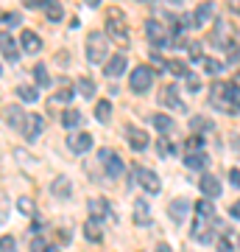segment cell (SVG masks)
Wrapping results in <instances>:
<instances>
[{
  "mask_svg": "<svg viewBox=\"0 0 240 252\" xmlns=\"http://www.w3.org/2000/svg\"><path fill=\"white\" fill-rule=\"evenodd\" d=\"M73 95H76V90H73V87H62V90H56L53 95L48 98V104H51V107H59V104H67V107H70Z\"/></svg>",
  "mask_w": 240,
  "mask_h": 252,
  "instance_id": "obj_23",
  "label": "cell"
},
{
  "mask_svg": "<svg viewBox=\"0 0 240 252\" xmlns=\"http://www.w3.org/2000/svg\"><path fill=\"white\" fill-rule=\"evenodd\" d=\"M17 23H20L17 11H3L0 9V34H3V28H14Z\"/></svg>",
  "mask_w": 240,
  "mask_h": 252,
  "instance_id": "obj_30",
  "label": "cell"
},
{
  "mask_svg": "<svg viewBox=\"0 0 240 252\" xmlns=\"http://www.w3.org/2000/svg\"><path fill=\"white\" fill-rule=\"evenodd\" d=\"M196 219H198V221H207V224H215L213 199H198V202H196Z\"/></svg>",
  "mask_w": 240,
  "mask_h": 252,
  "instance_id": "obj_16",
  "label": "cell"
},
{
  "mask_svg": "<svg viewBox=\"0 0 240 252\" xmlns=\"http://www.w3.org/2000/svg\"><path fill=\"white\" fill-rule=\"evenodd\" d=\"M218 252H232V244L226 241V238H221V241H218Z\"/></svg>",
  "mask_w": 240,
  "mask_h": 252,
  "instance_id": "obj_46",
  "label": "cell"
},
{
  "mask_svg": "<svg viewBox=\"0 0 240 252\" xmlns=\"http://www.w3.org/2000/svg\"><path fill=\"white\" fill-rule=\"evenodd\" d=\"M76 87H79V93L84 95V98H92V95H95V90H98V87H95V81L89 79V76H81Z\"/></svg>",
  "mask_w": 240,
  "mask_h": 252,
  "instance_id": "obj_29",
  "label": "cell"
},
{
  "mask_svg": "<svg viewBox=\"0 0 240 252\" xmlns=\"http://www.w3.org/2000/svg\"><path fill=\"white\" fill-rule=\"evenodd\" d=\"M185 165L187 168H204L207 165V154L204 152H187L185 154Z\"/></svg>",
  "mask_w": 240,
  "mask_h": 252,
  "instance_id": "obj_27",
  "label": "cell"
},
{
  "mask_svg": "<svg viewBox=\"0 0 240 252\" xmlns=\"http://www.w3.org/2000/svg\"><path fill=\"white\" fill-rule=\"evenodd\" d=\"M229 182L235 185V188H240V168H232L229 171Z\"/></svg>",
  "mask_w": 240,
  "mask_h": 252,
  "instance_id": "obj_44",
  "label": "cell"
},
{
  "mask_svg": "<svg viewBox=\"0 0 240 252\" xmlns=\"http://www.w3.org/2000/svg\"><path fill=\"white\" fill-rule=\"evenodd\" d=\"M168 213L170 219L176 221V224H182V221H187V213H190V202L187 199H173L168 205Z\"/></svg>",
  "mask_w": 240,
  "mask_h": 252,
  "instance_id": "obj_14",
  "label": "cell"
},
{
  "mask_svg": "<svg viewBox=\"0 0 240 252\" xmlns=\"http://www.w3.org/2000/svg\"><path fill=\"white\" fill-rule=\"evenodd\" d=\"M17 95H20L23 101H28V104H34V101L39 98L36 87H31V84H20V87H17Z\"/></svg>",
  "mask_w": 240,
  "mask_h": 252,
  "instance_id": "obj_32",
  "label": "cell"
},
{
  "mask_svg": "<svg viewBox=\"0 0 240 252\" xmlns=\"http://www.w3.org/2000/svg\"><path fill=\"white\" fill-rule=\"evenodd\" d=\"M210 104L221 112H229V115H238L240 112V93L232 87V84H223V81H213L210 84Z\"/></svg>",
  "mask_w": 240,
  "mask_h": 252,
  "instance_id": "obj_1",
  "label": "cell"
},
{
  "mask_svg": "<svg viewBox=\"0 0 240 252\" xmlns=\"http://www.w3.org/2000/svg\"><path fill=\"white\" fill-rule=\"evenodd\" d=\"M238 244H240V235H238Z\"/></svg>",
  "mask_w": 240,
  "mask_h": 252,
  "instance_id": "obj_53",
  "label": "cell"
},
{
  "mask_svg": "<svg viewBox=\"0 0 240 252\" xmlns=\"http://www.w3.org/2000/svg\"><path fill=\"white\" fill-rule=\"evenodd\" d=\"M84 3H87V6H92V9H95V6H101V0H84Z\"/></svg>",
  "mask_w": 240,
  "mask_h": 252,
  "instance_id": "obj_51",
  "label": "cell"
},
{
  "mask_svg": "<svg viewBox=\"0 0 240 252\" xmlns=\"http://www.w3.org/2000/svg\"><path fill=\"white\" fill-rule=\"evenodd\" d=\"M154 126L160 129L162 135H170V132L176 129V124H173V118H170V115H162V112H157V115H154Z\"/></svg>",
  "mask_w": 240,
  "mask_h": 252,
  "instance_id": "obj_25",
  "label": "cell"
},
{
  "mask_svg": "<svg viewBox=\"0 0 240 252\" xmlns=\"http://www.w3.org/2000/svg\"><path fill=\"white\" fill-rule=\"evenodd\" d=\"M185 149H187V152H204V137H201V135H193V137L185 143Z\"/></svg>",
  "mask_w": 240,
  "mask_h": 252,
  "instance_id": "obj_35",
  "label": "cell"
},
{
  "mask_svg": "<svg viewBox=\"0 0 240 252\" xmlns=\"http://www.w3.org/2000/svg\"><path fill=\"white\" fill-rule=\"evenodd\" d=\"M45 17L51 20V23H59L64 17V9L59 0H45Z\"/></svg>",
  "mask_w": 240,
  "mask_h": 252,
  "instance_id": "obj_24",
  "label": "cell"
},
{
  "mask_svg": "<svg viewBox=\"0 0 240 252\" xmlns=\"http://www.w3.org/2000/svg\"><path fill=\"white\" fill-rule=\"evenodd\" d=\"M104 73H107L109 79H117V76H123V73H126V56H123V54L112 56V59L104 64Z\"/></svg>",
  "mask_w": 240,
  "mask_h": 252,
  "instance_id": "obj_18",
  "label": "cell"
},
{
  "mask_svg": "<svg viewBox=\"0 0 240 252\" xmlns=\"http://www.w3.org/2000/svg\"><path fill=\"white\" fill-rule=\"evenodd\" d=\"M9 219V196L0 190V221H6Z\"/></svg>",
  "mask_w": 240,
  "mask_h": 252,
  "instance_id": "obj_42",
  "label": "cell"
},
{
  "mask_svg": "<svg viewBox=\"0 0 240 252\" xmlns=\"http://www.w3.org/2000/svg\"><path fill=\"white\" fill-rule=\"evenodd\" d=\"M0 252H17V241H14V235H3V238H0Z\"/></svg>",
  "mask_w": 240,
  "mask_h": 252,
  "instance_id": "obj_37",
  "label": "cell"
},
{
  "mask_svg": "<svg viewBox=\"0 0 240 252\" xmlns=\"http://www.w3.org/2000/svg\"><path fill=\"white\" fill-rule=\"evenodd\" d=\"M101 162H104V168H107V177H112V180H117L120 174H123V160L117 157L112 149H101Z\"/></svg>",
  "mask_w": 240,
  "mask_h": 252,
  "instance_id": "obj_8",
  "label": "cell"
},
{
  "mask_svg": "<svg viewBox=\"0 0 240 252\" xmlns=\"http://www.w3.org/2000/svg\"><path fill=\"white\" fill-rule=\"evenodd\" d=\"M198 188H201V193H204V199H218L221 196V182H218V177H213V174H204L201 180H198Z\"/></svg>",
  "mask_w": 240,
  "mask_h": 252,
  "instance_id": "obj_11",
  "label": "cell"
},
{
  "mask_svg": "<svg viewBox=\"0 0 240 252\" xmlns=\"http://www.w3.org/2000/svg\"><path fill=\"white\" fill-rule=\"evenodd\" d=\"M0 54H3V59H6V62H17V59H20V48H17V42H14V39H11V36L6 34V31L0 34Z\"/></svg>",
  "mask_w": 240,
  "mask_h": 252,
  "instance_id": "obj_13",
  "label": "cell"
},
{
  "mask_svg": "<svg viewBox=\"0 0 240 252\" xmlns=\"http://www.w3.org/2000/svg\"><path fill=\"white\" fill-rule=\"evenodd\" d=\"M51 193H53L56 199H70V193H73L70 180H67V177H56V180L51 182Z\"/></svg>",
  "mask_w": 240,
  "mask_h": 252,
  "instance_id": "obj_19",
  "label": "cell"
},
{
  "mask_svg": "<svg viewBox=\"0 0 240 252\" xmlns=\"http://www.w3.org/2000/svg\"><path fill=\"white\" fill-rule=\"evenodd\" d=\"M185 81H187V90H190V93H198V90H201V79H198L196 73H187Z\"/></svg>",
  "mask_w": 240,
  "mask_h": 252,
  "instance_id": "obj_39",
  "label": "cell"
},
{
  "mask_svg": "<svg viewBox=\"0 0 240 252\" xmlns=\"http://www.w3.org/2000/svg\"><path fill=\"white\" fill-rule=\"evenodd\" d=\"M31 252H48V244H45L42 238H34V241H31Z\"/></svg>",
  "mask_w": 240,
  "mask_h": 252,
  "instance_id": "obj_43",
  "label": "cell"
},
{
  "mask_svg": "<svg viewBox=\"0 0 240 252\" xmlns=\"http://www.w3.org/2000/svg\"><path fill=\"white\" fill-rule=\"evenodd\" d=\"M190 126H193L196 132H201V129H213V121H210V118H204V115H196L193 121H190Z\"/></svg>",
  "mask_w": 240,
  "mask_h": 252,
  "instance_id": "obj_36",
  "label": "cell"
},
{
  "mask_svg": "<svg viewBox=\"0 0 240 252\" xmlns=\"http://www.w3.org/2000/svg\"><path fill=\"white\" fill-rule=\"evenodd\" d=\"M157 152L162 154V157H168V154H173V146H170V140L165 135L160 137V140H157Z\"/></svg>",
  "mask_w": 240,
  "mask_h": 252,
  "instance_id": "obj_38",
  "label": "cell"
},
{
  "mask_svg": "<svg viewBox=\"0 0 240 252\" xmlns=\"http://www.w3.org/2000/svg\"><path fill=\"white\" fill-rule=\"evenodd\" d=\"M157 252H170V247L168 244H157Z\"/></svg>",
  "mask_w": 240,
  "mask_h": 252,
  "instance_id": "obj_50",
  "label": "cell"
},
{
  "mask_svg": "<svg viewBox=\"0 0 240 252\" xmlns=\"http://www.w3.org/2000/svg\"><path fill=\"white\" fill-rule=\"evenodd\" d=\"M87 210H89V219H95V221H101V219H115V221H117V213H112V207H109V202L104 196L89 199Z\"/></svg>",
  "mask_w": 240,
  "mask_h": 252,
  "instance_id": "obj_7",
  "label": "cell"
},
{
  "mask_svg": "<svg viewBox=\"0 0 240 252\" xmlns=\"http://www.w3.org/2000/svg\"><path fill=\"white\" fill-rule=\"evenodd\" d=\"M84 235H87V241L98 244L101 238H104V233H101V221H95V219H89L87 224H84Z\"/></svg>",
  "mask_w": 240,
  "mask_h": 252,
  "instance_id": "obj_26",
  "label": "cell"
},
{
  "mask_svg": "<svg viewBox=\"0 0 240 252\" xmlns=\"http://www.w3.org/2000/svg\"><path fill=\"white\" fill-rule=\"evenodd\" d=\"M134 224H140V227H148V224H151V210H148V205H145L142 199L134 205Z\"/></svg>",
  "mask_w": 240,
  "mask_h": 252,
  "instance_id": "obj_22",
  "label": "cell"
},
{
  "mask_svg": "<svg viewBox=\"0 0 240 252\" xmlns=\"http://www.w3.org/2000/svg\"><path fill=\"white\" fill-rule=\"evenodd\" d=\"M134 180L140 182V185L148 190V193H160V188H162L160 177H157L151 168H145V165H134Z\"/></svg>",
  "mask_w": 240,
  "mask_h": 252,
  "instance_id": "obj_5",
  "label": "cell"
},
{
  "mask_svg": "<svg viewBox=\"0 0 240 252\" xmlns=\"http://www.w3.org/2000/svg\"><path fill=\"white\" fill-rule=\"evenodd\" d=\"M190 56L193 59H201V42H190Z\"/></svg>",
  "mask_w": 240,
  "mask_h": 252,
  "instance_id": "obj_45",
  "label": "cell"
},
{
  "mask_svg": "<svg viewBox=\"0 0 240 252\" xmlns=\"http://www.w3.org/2000/svg\"><path fill=\"white\" fill-rule=\"evenodd\" d=\"M48 252H59V250H56V247H48Z\"/></svg>",
  "mask_w": 240,
  "mask_h": 252,
  "instance_id": "obj_52",
  "label": "cell"
},
{
  "mask_svg": "<svg viewBox=\"0 0 240 252\" xmlns=\"http://www.w3.org/2000/svg\"><path fill=\"white\" fill-rule=\"evenodd\" d=\"M28 9H36V6H45V0H23Z\"/></svg>",
  "mask_w": 240,
  "mask_h": 252,
  "instance_id": "obj_47",
  "label": "cell"
},
{
  "mask_svg": "<svg viewBox=\"0 0 240 252\" xmlns=\"http://www.w3.org/2000/svg\"><path fill=\"white\" fill-rule=\"evenodd\" d=\"M168 70L173 73V76H187V73H190V70L185 67V64L179 62V59H170V62H168Z\"/></svg>",
  "mask_w": 240,
  "mask_h": 252,
  "instance_id": "obj_40",
  "label": "cell"
},
{
  "mask_svg": "<svg viewBox=\"0 0 240 252\" xmlns=\"http://www.w3.org/2000/svg\"><path fill=\"white\" fill-rule=\"evenodd\" d=\"M213 11H215V6L210 3V0H204V3H198L196 6V11H193V28H201L207 23V20L213 17Z\"/></svg>",
  "mask_w": 240,
  "mask_h": 252,
  "instance_id": "obj_17",
  "label": "cell"
},
{
  "mask_svg": "<svg viewBox=\"0 0 240 252\" xmlns=\"http://www.w3.org/2000/svg\"><path fill=\"white\" fill-rule=\"evenodd\" d=\"M229 213H232L235 219H240V199H238V202H235V205L229 207Z\"/></svg>",
  "mask_w": 240,
  "mask_h": 252,
  "instance_id": "obj_48",
  "label": "cell"
},
{
  "mask_svg": "<svg viewBox=\"0 0 240 252\" xmlns=\"http://www.w3.org/2000/svg\"><path fill=\"white\" fill-rule=\"evenodd\" d=\"M17 207H20V213H23V216H34V202H31V199H20L17 202Z\"/></svg>",
  "mask_w": 240,
  "mask_h": 252,
  "instance_id": "obj_41",
  "label": "cell"
},
{
  "mask_svg": "<svg viewBox=\"0 0 240 252\" xmlns=\"http://www.w3.org/2000/svg\"><path fill=\"white\" fill-rule=\"evenodd\" d=\"M62 124L67 126V129H76V126L81 124V112H79V109H73V107H67L62 112Z\"/></svg>",
  "mask_w": 240,
  "mask_h": 252,
  "instance_id": "obj_28",
  "label": "cell"
},
{
  "mask_svg": "<svg viewBox=\"0 0 240 252\" xmlns=\"http://www.w3.org/2000/svg\"><path fill=\"white\" fill-rule=\"evenodd\" d=\"M201 64H204V73H213V76H218V73L223 70V64L218 62V59H210V56H204Z\"/></svg>",
  "mask_w": 240,
  "mask_h": 252,
  "instance_id": "obj_34",
  "label": "cell"
},
{
  "mask_svg": "<svg viewBox=\"0 0 240 252\" xmlns=\"http://www.w3.org/2000/svg\"><path fill=\"white\" fill-rule=\"evenodd\" d=\"M140 3H142V0H140Z\"/></svg>",
  "mask_w": 240,
  "mask_h": 252,
  "instance_id": "obj_54",
  "label": "cell"
},
{
  "mask_svg": "<svg viewBox=\"0 0 240 252\" xmlns=\"http://www.w3.org/2000/svg\"><path fill=\"white\" fill-rule=\"evenodd\" d=\"M20 48H23V51H26V54H39V51H42V39H39V34H36V31H23V34H20Z\"/></svg>",
  "mask_w": 240,
  "mask_h": 252,
  "instance_id": "obj_12",
  "label": "cell"
},
{
  "mask_svg": "<svg viewBox=\"0 0 240 252\" xmlns=\"http://www.w3.org/2000/svg\"><path fill=\"white\" fill-rule=\"evenodd\" d=\"M126 137H129V146H132L134 152H142L148 146V135L142 129H126Z\"/></svg>",
  "mask_w": 240,
  "mask_h": 252,
  "instance_id": "obj_21",
  "label": "cell"
},
{
  "mask_svg": "<svg viewBox=\"0 0 240 252\" xmlns=\"http://www.w3.org/2000/svg\"><path fill=\"white\" fill-rule=\"evenodd\" d=\"M3 118H6V124L11 126V129H23V124H26V109H20V107H14V104H11V107H6L3 109Z\"/></svg>",
  "mask_w": 240,
  "mask_h": 252,
  "instance_id": "obj_15",
  "label": "cell"
},
{
  "mask_svg": "<svg viewBox=\"0 0 240 252\" xmlns=\"http://www.w3.org/2000/svg\"><path fill=\"white\" fill-rule=\"evenodd\" d=\"M160 101L165 104V107H170V109H179V112H185V104H182V98L176 95V87H165L162 90V95H160Z\"/></svg>",
  "mask_w": 240,
  "mask_h": 252,
  "instance_id": "obj_20",
  "label": "cell"
},
{
  "mask_svg": "<svg viewBox=\"0 0 240 252\" xmlns=\"http://www.w3.org/2000/svg\"><path fill=\"white\" fill-rule=\"evenodd\" d=\"M107 36L120 48L132 45V34H129V23H126V11L120 6H109L107 9Z\"/></svg>",
  "mask_w": 240,
  "mask_h": 252,
  "instance_id": "obj_2",
  "label": "cell"
},
{
  "mask_svg": "<svg viewBox=\"0 0 240 252\" xmlns=\"http://www.w3.org/2000/svg\"><path fill=\"white\" fill-rule=\"evenodd\" d=\"M67 149H70L73 154H87L89 149H92V135L73 129L70 135H67Z\"/></svg>",
  "mask_w": 240,
  "mask_h": 252,
  "instance_id": "obj_6",
  "label": "cell"
},
{
  "mask_svg": "<svg viewBox=\"0 0 240 252\" xmlns=\"http://www.w3.org/2000/svg\"><path fill=\"white\" fill-rule=\"evenodd\" d=\"M107 51H109L107 34H101V31H92V34L87 36V59H89L92 64L107 62Z\"/></svg>",
  "mask_w": 240,
  "mask_h": 252,
  "instance_id": "obj_3",
  "label": "cell"
},
{
  "mask_svg": "<svg viewBox=\"0 0 240 252\" xmlns=\"http://www.w3.org/2000/svg\"><path fill=\"white\" fill-rule=\"evenodd\" d=\"M95 118H98L101 124H109V118H112V104H109V101H98V104H95Z\"/></svg>",
  "mask_w": 240,
  "mask_h": 252,
  "instance_id": "obj_31",
  "label": "cell"
},
{
  "mask_svg": "<svg viewBox=\"0 0 240 252\" xmlns=\"http://www.w3.org/2000/svg\"><path fill=\"white\" fill-rule=\"evenodd\" d=\"M151 84H154V70L148 67V64H137L132 70V79H129V87H132L134 93H148L151 90Z\"/></svg>",
  "mask_w": 240,
  "mask_h": 252,
  "instance_id": "obj_4",
  "label": "cell"
},
{
  "mask_svg": "<svg viewBox=\"0 0 240 252\" xmlns=\"http://www.w3.org/2000/svg\"><path fill=\"white\" fill-rule=\"evenodd\" d=\"M226 3H229L232 11H240V0H226Z\"/></svg>",
  "mask_w": 240,
  "mask_h": 252,
  "instance_id": "obj_49",
  "label": "cell"
},
{
  "mask_svg": "<svg viewBox=\"0 0 240 252\" xmlns=\"http://www.w3.org/2000/svg\"><path fill=\"white\" fill-rule=\"evenodd\" d=\"M42 132H45V118L42 115H28L26 124H23V129H20V135L26 137L28 143H31V140H36Z\"/></svg>",
  "mask_w": 240,
  "mask_h": 252,
  "instance_id": "obj_10",
  "label": "cell"
},
{
  "mask_svg": "<svg viewBox=\"0 0 240 252\" xmlns=\"http://www.w3.org/2000/svg\"><path fill=\"white\" fill-rule=\"evenodd\" d=\"M145 31H148V39H151L154 48L170 45V36L165 34V26H162L160 20H148V23H145Z\"/></svg>",
  "mask_w": 240,
  "mask_h": 252,
  "instance_id": "obj_9",
  "label": "cell"
},
{
  "mask_svg": "<svg viewBox=\"0 0 240 252\" xmlns=\"http://www.w3.org/2000/svg\"><path fill=\"white\" fill-rule=\"evenodd\" d=\"M34 79H36L39 87H51V73H48L45 64H36V67H34Z\"/></svg>",
  "mask_w": 240,
  "mask_h": 252,
  "instance_id": "obj_33",
  "label": "cell"
}]
</instances>
